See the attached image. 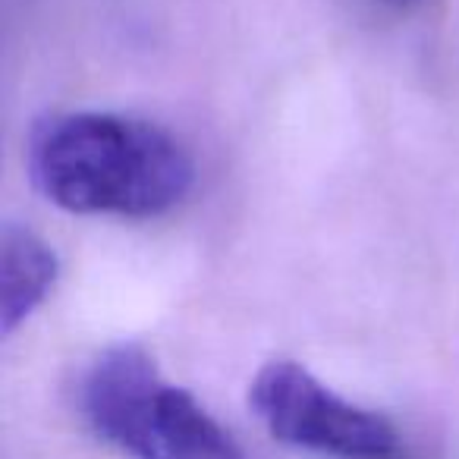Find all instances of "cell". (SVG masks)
Wrapping results in <instances>:
<instances>
[{
	"label": "cell",
	"mask_w": 459,
	"mask_h": 459,
	"mask_svg": "<svg viewBox=\"0 0 459 459\" xmlns=\"http://www.w3.org/2000/svg\"><path fill=\"white\" fill-rule=\"evenodd\" d=\"M26 164L45 202L70 214L160 217L195 186V160L170 129L114 110L39 120Z\"/></svg>",
	"instance_id": "1"
},
{
	"label": "cell",
	"mask_w": 459,
	"mask_h": 459,
	"mask_svg": "<svg viewBox=\"0 0 459 459\" xmlns=\"http://www.w3.org/2000/svg\"><path fill=\"white\" fill-rule=\"evenodd\" d=\"M79 409L129 459H246L233 434L135 343L110 346L89 365Z\"/></svg>",
	"instance_id": "2"
},
{
	"label": "cell",
	"mask_w": 459,
	"mask_h": 459,
	"mask_svg": "<svg viewBox=\"0 0 459 459\" xmlns=\"http://www.w3.org/2000/svg\"><path fill=\"white\" fill-rule=\"evenodd\" d=\"M249 406L264 431L325 459H421L390 415L340 396L306 365L274 359L249 384Z\"/></svg>",
	"instance_id": "3"
},
{
	"label": "cell",
	"mask_w": 459,
	"mask_h": 459,
	"mask_svg": "<svg viewBox=\"0 0 459 459\" xmlns=\"http://www.w3.org/2000/svg\"><path fill=\"white\" fill-rule=\"evenodd\" d=\"M57 277V252L35 230L7 223L0 233V331L4 337H10L45 306Z\"/></svg>",
	"instance_id": "4"
},
{
	"label": "cell",
	"mask_w": 459,
	"mask_h": 459,
	"mask_svg": "<svg viewBox=\"0 0 459 459\" xmlns=\"http://www.w3.org/2000/svg\"><path fill=\"white\" fill-rule=\"evenodd\" d=\"M387 4H394V7H409V4H415V0H387Z\"/></svg>",
	"instance_id": "5"
}]
</instances>
